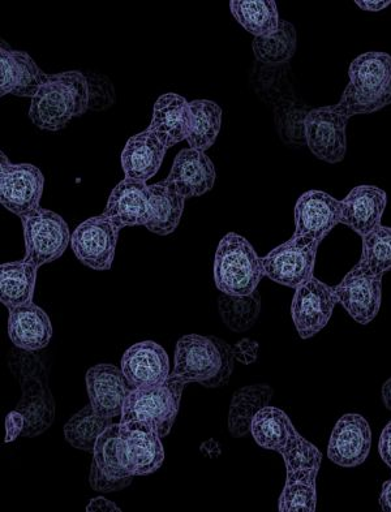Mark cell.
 <instances>
[{
    "label": "cell",
    "mask_w": 391,
    "mask_h": 512,
    "mask_svg": "<svg viewBox=\"0 0 391 512\" xmlns=\"http://www.w3.org/2000/svg\"><path fill=\"white\" fill-rule=\"evenodd\" d=\"M92 110L88 75L66 71L47 75L44 85L29 107V119L34 126L47 132H59Z\"/></svg>",
    "instance_id": "obj_1"
},
{
    "label": "cell",
    "mask_w": 391,
    "mask_h": 512,
    "mask_svg": "<svg viewBox=\"0 0 391 512\" xmlns=\"http://www.w3.org/2000/svg\"><path fill=\"white\" fill-rule=\"evenodd\" d=\"M234 347L217 337L184 335L176 343L175 377L186 384H199L218 389L229 384L235 369Z\"/></svg>",
    "instance_id": "obj_2"
},
{
    "label": "cell",
    "mask_w": 391,
    "mask_h": 512,
    "mask_svg": "<svg viewBox=\"0 0 391 512\" xmlns=\"http://www.w3.org/2000/svg\"><path fill=\"white\" fill-rule=\"evenodd\" d=\"M290 75L289 64L264 66L256 62L251 84L257 96L272 107L277 132L283 143L303 146L305 118L312 109L298 97Z\"/></svg>",
    "instance_id": "obj_3"
},
{
    "label": "cell",
    "mask_w": 391,
    "mask_h": 512,
    "mask_svg": "<svg viewBox=\"0 0 391 512\" xmlns=\"http://www.w3.org/2000/svg\"><path fill=\"white\" fill-rule=\"evenodd\" d=\"M8 365L21 387V399L15 408L25 419L21 437L41 436L51 428L57 415L46 364L36 352L20 350L12 354Z\"/></svg>",
    "instance_id": "obj_4"
},
{
    "label": "cell",
    "mask_w": 391,
    "mask_h": 512,
    "mask_svg": "<svg viewBox=\"0 0 391 512\" xmlns=\"http://www.w3.org/2000/svg\"><path fill=\"white\" fill-rule=\"evenodd\" d=\"M262 258L244 236L230 232L219 242L214 257V283L222 294L249 296L264 278Z\"/></svg>",
    "instance_id": "obj_5"
},
{
    "label": "cell",
    "mask_w": 391,
    "mask_h": 512,
    "mask_svg": "<svg viewBox=\"0 0 391 512\" xmlns=\"http://www.w3.org/2000/svg\"><path fill=\"white\" fill-rule=\"evenodd\" d=\"M391 85V55L371 51L359 55L348 68V84L339 106L350 116L375 113Z\"/></svg>",
    "instance_id": "obj_6"
},
{
    "label": "cell",
    "mask_w": 391,
    "mask_h": 512,
    "mask_svg": "<svg viewBox=\"0 0 391 512\" xmlns=\"http://www.w3.org/2000/svg\"><path fill=\"white\" fill-rule=\"evenodd\" d=\"M186 382L173 373L165 384L146 389H132L124 403L119 424L141 421L152 425L162 438L169 436L178 417Z\"/></svg>",
    "instance_id": "obj_7"
},
{
    "label": "cell",
    "mask_w": 391,
    "mask_h": 512,
    "mask_svg": "<svg viewBox=\"0 0 391 512\" xmlns=\"http://www.w3.org/2000/svg\"><path fill=\"white\" fill-rule=\"evenodd\" d=\"M135 477L120 424L114 423L98 438L94 447L89 485L96 492L115 493L128 488Z\"/></svg>",
    "instance_id": "obj_8"
},
{
    "label": "cell",
    "mask_w": 391,
    "mask_h": 512,
    "mask_svg": "<svg viewBox=\"0 0 391 512\" xmlns=\"http://www.w3.org/2000/svg\"><path fill=\"white\" fill-rule=\"evenodd\" d=\"M25 257L37 268L59 260L71 245V231L62 215L40 208L21 217Z\"/></svg>",
    "instance_id": "obj_9"
},
{
    "label": "cell",
    "mask_w": 391,
    "mask_h": 512,
    "mask_svg": "<svg viewBox=\"0 0 391 512\" xmlns=\"http://www.w3.org/2000/svg\"><path fill=\"white\" fill-rule=\"evenodd\" d=\"M45 176L30 163H12L0 153V204L16 217L41 208Z\"/></svg>",
    "instance_id": "obj_10"
},
{
    "label": "cell",
    "mask_w": 391,
    "mask_h": 512,
    "mask_svg": "<svg viewBox=\"0 0 391 512\" xmlns=\"http://www.w3.org/2000/svg\"><path fill=\"white\" fill-rule=\"evenodd\" d=\"M319 242L292 236L286 243L278 245L262 257L264 275L270 281L289 288H298L315 277V266Z\"/></svg>",
    "instance_id": "obj_11"
},
{
    "label": "cell",
    "mask_w": 391,
    "mask_h": 512,
    "mask_svg": "<svg viewBox=\"0 0 391 512\" xmlns=\"http://www.w3.org/2000/svg\"><path fill=\"white\" fill-rule=\"evenodd\" d=\"M350 116L341 106H325L309 111L304 123L305 145L320 161L335 165L347 153V123Z\"/></svg>",
    "instance_id": "obj_12"
},
{
    "label": "cell",
    "mask_w": 391,
    "mask_h": 512,
    "mask_svg": "<svg viewBox=\"0 0 391 512\" xmlns=\"http://www.w3.org/2000/svg\"><path fill=\"white\" fill-rule=\"evenodd\" d=\"M120 231L105 214L80 223L71 236L73 253L87 268L107 271L113 268Z\"/></svg>",
    "instance_id": "obj_13"
},
{
    "label": "cell",
    "mask_w": 391,
    "mask_h": 512,
    "mask_svg": "<svg viewBox=\"0 0 391 512\" xmlns=\"http://www.w3.org/2000/svg\"><path fill=\"white\" fill-rule=\"evenodd\" d=\"M337 304L334 288L315 277L296 288L291 317L299 337L308 341L324 330Z\"/></svg>",
    "instance_id": "obj_14"
},
{
    "label": "cell",
    "mask_w": 391,
    "mask_h": 512,
    "mask_svg": "<svg viewBox=\"0 0 391 512\" xmlns=\"http://www.w3.org/2000/svg\"><path fill=\"white\" fill-rule=\"evenodd\" d=\"M335 298L360 325L371 324L382 304V277L365 271L359 264L333 287Z\"/></svg>",
    "instance_id": "obj_15"
},
{
    "label": "cell",
    "mask_w": 391,
    "mask_h": 512,
    "mask_svg": "<svg viewBox=\"0 0 391 512\" xmlns=\"http://www.w3.org/2000/svg\"><path fill=\"white\" fill-rule=\"evenodd\" d=\"M372 447L371 425L358 413H347L337 421L328 445L335 466L355 468L368 459Z\"/></svg>",
    "instance_id": "obj_16"
},
{
    "label": "cell",
    "mask_w": 391,
    "mask_h": 512,
    "mask_svg": "<svg viewBox=\"0 0 391 512\" xmlns=\"http://www.w3.org/2000/svg\"><path fill=\"white\" fill-rule=\"evenodd\" d=\"M294 214V236L321 243L341 223L342 204L329 193L313 189L299 197Z\"/></svg>",
    "instance_id": "obj_17"
},
{
    "label": "cell",
    "mask_w": 391,
    "mask_h": 512,
    "mask_svg": "<svg viewBox=\"0 0 391 512\" xmlns=\"http://www.w3.org/2000/svg\"><path fill=\"white\" fill-rule=\"evenodd\" d=\"M120 369L131 389H146L165 384L171 376L170 357L153 341L133 344L122 357Z\"/></svg>",
    "instance_id": "obj_18"
},
{
    "label": "cell",
    "mask_w": 391,
    "mask_h": 512,
    "mask_svg": "<svg viewBox=\"0 0 391 512\" xmlns=\"http://www.w3.org/2000/svg\"><path fill=\"white\" fill-rule=\"evenodd\" d=\"M85 382L89 404L97 415L107 419L122 416L124 403L132 390L122 369L111 364L94 365L88 370Z\"/></svg>",
    "instance_id": "obj_19"
},
{
    "label": "cell",
    "mask_w": 391,
    "mask_h": 512,
    "mask_svg": "<svg viewBox=\"0 0 391 512\" xmlns=\"http://www.w3.org/2000/svg\"><path fill=\"white\" fill-rule=\"evenodd\" d=\"M46 73L28 53L2 45L0 49V96L34 98L46 81Z\"/></svg>",
    "instance_id": "obj_20"
},
{
    "label": "cell",
    "mask_w": 391,
    "mask_h": 512,
    "mask_svg": "<svg viewBox=\"0 0 391 512\" xmlns=\"http://www.w3.org/2000/svg\"><path fill=\"white\" fill-rule=\"evenodd\" d=\"M103 214L119 231L127 227H145L150 218L149 185L141 180L124 178L111 191Z\"/></svg>",
    "instance_id": "obj_21"
},
{
    "label": "cell",
    "mask_w": 391,
    "mask_h": 512,
    "mask_svg": "<svg viewBox=\"0 0 391 512\" xmlns=\"http://www.w3.org/2000/svg\"><path fill=\"white\" fill-rule=\"evenodd\" d=\"M341 223L364 238L382 225L388 195L375 185H358L341 201Z\"/></svg>",
    "instance_id": "obj_22"
},
{
    "label": "cell",
    "mask_w": 391,
    "mask_h": 512,
    "mask_svg": "<svg viewBox=\"0 0 391 512\" xmlns=\"http://www.w3.org/2000/svg\"><path fill=\"white\" fill-rule=\"evenodd\" d=\"M167 180L175 185L184 199L201 197L212 191L216 184V167L204 152L183 149L176 154Z\"/></svg>",
    "instance_id": "obj_23"
},
{
    "label": "cell",
    "mask_w": 391,
    "mask_h": 512,
    "mask_svg": "<svg viewBox=\"0 0 391 512\" xmlns=\"http://www.w3.org/2000/svg\"><path fill=\"white\" fill-rule=\"evenodd\" d=\"M8 337L17 350L25 352L45 350L53 338V324L49 314L34 303L10 309Z\"/></svg>",
    "instance_id": "obj_24"
},
{
    "label": "cell",
    "mask_w": 391,
    "mask_h": 512,
    "mask_svg": "<svg viewBox=\"0 0 391 512\" xmlns=\"http://www.w3.org/2000/svg\"><path fill=\"white\" fill-rule=\"evenodd\" d=\"M120 433L127 443L128 454L136 476L157 472L165 462L162 437L152 425L131 421L120 424Z\"/></svg>",
    "instance_id": "obj_25"
},
{
    "label": "cell",
    "mask_w": 391,
    "mask_h": 512,
    "mask_svg": "<svg viewBox=\"0 0 391 512\" xmlns=\"http://www.w3.org/2000/svg\"><path fill=\"white\" fill-rule=\"evenodd\" d=\"M167 148L160 137L145 129L128 139L124 146L120 162L124 175L128 179L148 182L160 171Z\"/></svg>",
    "instance_id": "obj_26"
},
{
    "label": "cell",
    "mask_w": 391,
    "mask_h": 512,
    "mask_svg": "<svg viewBox=\"0 0 391 512\" xmlns=\"http://www.w3.org/2000/svg\"><path fill=\"white\" fill-rule=\"evenodd\" d=\"M148 129L160 137L167 149L187 141L191 129L189 102L179 94H163L154 103L152 122Z\"/></svg>",
    "instance_id": "obj_27"
},
{
    "label": "cell",
    "mask_w": 391,
    "mask_h": 512,
    "mask_svg": "<svg viewBox=\"0 0 391 512\" xmlns=\"http://www.w3.org/2000/svg\"><path fill=\"white\" fill-rule=\"evenodd\" d=\"M150 218L148 228L158 236L174 234L182 221L186 199L169 180L149 185Z\"/></svg>",
    "instance_id": "obj_28"
},
{
    "label": "cell",
    "mask_w": 391,
    "mask_h": 512,
    "mask_svg": "<svg viewBox=\"0 0 391 512\" xmlns=\"http://www.w3.org/2000/svg\"><path fill=\"white\" fill-rule=\"evenodd\" d=\"M38 269L27 260L6 262L0 266V301L8 311L33 303Z\"/></svg>",
    "instance_id": "obj_29"
},
{
    "label": "cell",
    "mask_w": 391,
    "mask_h": 512,
    "mask_svg": "<svg viewBox=\"0 0 391 512\" xmlns=\"http://www.w3.org/2000/svg\"><path fill=\"white\" fill-rule=\"evenodd\" d=\"M272 387L257 384L242 387L232 395L229 411V430L232 437L242 438L251 434L252 421L262 408L268 407L273 398Z\"/></svg>",
    "instance_id": "obj_30"
},
{
    "label": "cell",
    "mask_w": 391,
    "mask_h": 512,
    "mask_svg": "<svg viewBox=\"0 0 391 512\" xmlns=\"http://www.w3.org/2000/svg\"><path fill=\"white\" fill-rule=\"evenodd\" d=\"M232 16L255 38L272 36L281 19L274 0H231Z\"/></svg>",
    "instance_id": "obj_31"
},
{
    "label": "cell",
    "mask_w": 391,
    "mask_h": 512,
    "mask_svg": "<svg viewBox=\"0 0 391 512\" xmlns=\"http://www.w3.org/2000/svg\"><path fill=\"white\" fill-rule=\"evenodd\" d=\"M191 109V129L187 143L189 148L206 152L217 141L222 127L223 111L216 102L195 100L189 102Z\"/></svg>",
    "instance_id": "obj_32"
},
{
    "label": "cell",
    "mask_w": 391,
    "mask_h": 512,
    "mask_svg": "<svg viewBox=\"0 0 391 512\" xmlns=\"http://www.w3.org/2000/svg\"><path fill=\"white\" fill-rule=\"evenodd\" d=\"M295 432L289 415L277 407L262 408L252 421L251 436L265 450L278 453Z\"/></svg>",
    "instance_id": "obj_33"
},
{
    "label": "cell",
    "mask_w": 391,
    "mask_h": 512,
    "mask_svg": "<svg viewBox=\"0 0 391 512\" xmlns=\"http://www.w3.org/2000/svg\"><path fill=\"white\" fill-rule=\"evenodd\" d=\"M298 47V33L289 21L281 20L276 33L255 38L252 42L256 62L264 66H283L294 58Z\"/></svg>",
    "instance_id": "obj_34"
},
{
    "label": "cell",
    "mask_w": 391,
    "mask_h": 512,
    "mask_svg": "<svg viewBox=\"0 0 391 512\" xmlns=\"http://www.w3.org/2000/svg\"><path fill=\"white\" fill-rule=\"evenodd\" d=\"M114 419L97 415L93 407L87 406L75 413L64 425V438L77 450L93 453L98 438L114 424Z\"/></svg>",
    "instance_id": "obj_35"
},
{
    "label": "cell",
    "mask_w": 391,
    "mask_h": 512,
    "mask_svg": "<svg viewBox=\"0 0 391 512\" xmlns=\"http://www.w3.org/2000/svg\"><path fill=\"white\" fill-rule=\"evenodd\" d=\"M319 472L287 473L286 485L278 501V510L281 512H315Z\"/></svg>",
    "instance_id": "obj_36"
},
{
    "label": "cell",
    "mask_w": 391,
    "mask_h": 512,
    "mask_svg": "<svg viewBox=\"0 0 391 512\" xmlns=\"http://www.w3.org/2000/svg\"><path fill=\"white\" fill-rule=\"evenodd\" d=\"M219 314L223 324L235 333H244L253 328L261 313L259 291L249 296H229L223 294L218 299Z\"/></svg>",
    "instance_id": "obj_37"
},
{
    "label": "cell",
    "mask_w": 391,
    "mask_h": 512,
    "mask_svg": "<svg viewBox=\"0 0 391 512\" xmlns=\"http://www.w3.org/2000/svg\"><path fill=\"white\" fill-rule=\"evenodd\" d=\"M362 239L359 265L368 273L384 277L391 270V227L381 225Z\"/></svg>",
    "instance_id": "obj_38"
},
{
    "label": "cell",
    "mask_w": 391,
    "mask_h": 512,
    "mask_svg": "<svg viewBox=\"0 0 391 512\" xmlns=\"http://www.w3.org/2000/svg\"><path fill=\"white\" fill-rule=\"evenodd\" d=\"M278 453L285 460L287 473L320 471L321 451L298 432L292 434Z\"/></svg>",
    "instance_id": "obj_39"
},
{
    "label": "cell",
    "mask_w": 391,
    "mask_h": 512,
    "mask_svg": "<svg viewBox=\"0 0 391 512\" xmlns=\"http://www.w3.org/2000/svg\"><path fill=\"white\" fill-rule=\"evenodd\" d=\"M260 344L252 341V339H242L239 343L235 344L234 354L236 361L244 365H251L255 363L259 357Z\"/></svg>",
    "instance_id": "obj_40"
},
{
    "label": "cell",
    "mask_w": 391,
    "mask_h": 512,
    "mask_svg": "<svg viewBox=\"0 0 391 512\" xmlns=\"http://www.w3.org/2000/svg\"><path fill=\"white\" fill-rule=\"evenodd\" d=\"M4 427H6V438H4V442H14L16 438L20 437L21 434H23L24 432V416L21 415V413L17 412L16 410L8 413L6 417V423H4Z\"/></svg>",
    "instance_id": "obj_41"
},
{
    "label": "cell",
    "mask_w": 391,
    "mask_h": 512,
    "mask_svg": "<svg viewBox=\"0 0 391 512\" xmlns=\"http://www.w3.org/2000/svg\"><path fill=\"white\" fill-rule=\"evenodd\" d=\"M378 453L391 470V421L382 430L380 442H378Z\"/></svg>",
    "instance_id": "obj_42"
},
{
    "label": "cell",
    "mask_w": 391,
    "mask_h": 512,
    "mask_svg": "<svg viewBox=\"0 0 391 512\" xmlns=\"http://www.w3.org/2000/svg\"><path fill=\"white\" fill-rule=\"evenodd\" d=\"M88 512H122L120 510V507L116 505L115 502L110 501V499H107L105 497H96L93 498L92 501L88 503L87 506Z\"/></svg>",
    "instance_id": "obj_43"
},
{
    "label": "cell",
    "mask_w": 391,
    "mask_h": 512,
    "mask_svg": "<svg viewBox=\"0 0 391 512\" xmlns=\"http://www.w3.org/2000/svg\"><path fill=\"white\" fill-rule=\"evenodd\" d=\"M355 4L363 11L380 12L391 6V0H356Z\"/></svg>",
    "instance_id": "obj_44"
},
{
    "label": "cell",
    "mask_w": 391,
    "mask_h": 512,
    "mask_svg": "<svg viewBox=\"0 0 391 512\" xmlns=\"http://www.w3.org/2000/svg\"><path fill=\"white\" fill-rule=\"evenodd\" d=\"M380 506L382 511L391 512V479L382 485Z\"/></svg>",
    "instance_id": "obj_45"
},
{
    "label": "cell",
    "mask_w": 391,
    "mask_h": 512,
    "mask_svg": "<svg viewBox=\"0 0 391 512\" xmlns=\"http://www.w3.org/2000/svg\"><path fill=\"white\" fill-rule=\"evenodd\" d=\"M201 453L210 456V458H214L221 454V449H219L217 441L209 440L208 442L203 443L201 446Z\"/></svg>",
    "instance_id": "obj_46"
},
{
    "label": "cell",
    "mask_w": 391,
    "mask_h": 512,
    "mask_svg": "<svg viewBox=\"0 0 391 512\" xmlns=\"http://www.w3.org/2000/svg\"><path fill=\"white\" fill-rule=\"evenodd\" d=\"M381 395L384 406L391 412V378L382 386Z\"/></svg>",
    "instance_id": "obj_47"
},
{
    "label": "cell",
    "mask_w": 391,
    "mask_h": 512,
    "mask_svg": "<svg viewBox=\"0 0 391 512\" xmlns=\"http://www.w3.org/2000/svg\"><path fill=\"white\" fill-rule=\"evenodd\" d=\"M391 105V85L388 90V93L385 94L384 98H381V101L377 103L375 113L376 111H380L384 109V107Z\"/></svg>",
    "instance_id": "obj_48"
}]
</instances>
